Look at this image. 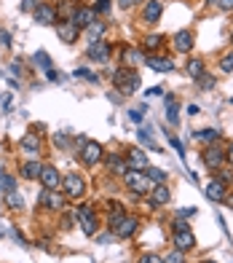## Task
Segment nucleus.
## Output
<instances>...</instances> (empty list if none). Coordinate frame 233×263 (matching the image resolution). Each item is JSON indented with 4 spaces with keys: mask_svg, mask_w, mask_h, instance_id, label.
<instances>
[{
    "mask_svg": "<svg viewBox=\"0 0 233 263\" xmlns=\"http://www.w3.org/2000/svg\"><path fill=\"white\" fill-rule=\"evenodd\" d=\"M62 194L67 199H73V201H80L86 196V177L83 175H78V172H67L62 175Z\"/></svg>",
    "mask_w": 233,
    "mask_h": 263,
    "instance_id": "obj_1",
    "label": "nucleus"
},
{
    "mask_svg": "<svg viewBox=\"0 0 233 263\" xmlns=\"http://www.w3.org/2000/svg\"><path fill=\"white\" fill-rule=\"evenodd\" d=\"M201 161H204V166L209 172H217L220 166H225V145H223V140L212 142V145H204Z\"/></svg>",
    "mask_w": 233,
    "mask_h": 263,
    "instance_id": "obj_2",
    "label": "nucleus"
},
{
    "mask_svg": "<svg viewBox=\"0 0 233 263\" xmlns=\"http://www.w3.org/2000/svg\"><path fill=\"white\" fill-rule=\"evenodd\" d=\"M121 180H123V185L129 188L134 196H147L150 188H153V183L145 177V172H137V170H129V172L121 177Z\"/></svg>",
    "mask_w": 233,
    "mask_h": 263,
    "instance_id": "obj_3",
    "label": "nucleus"
},
{
    "mask_svg": "<svg viewBox=\"0 0 233 263\" xmlns=\"http://www.w3.org/2000/svg\"><path fill=\"white\" fill-rule=\"evenodd\" d=\"M78 159H80V164H83V166H97L104 159V148L99 145L97 140H86L83 148L78 151Z\"/></svg>",
    "mask_w": 233,
    "mask_h": 263,
    "instance_id": "obj_4",
    "label": "nucleus"
},
{
    "mask_svg": "<svg viewBox=\"0 0 233 263\" xmlns=\"http://www.w3.org/2000/svg\"><path fill=\"white\" fill-rule=\"evenodd\" d=\"M75 215H78V223H80V229L86 231V236H94L97 229H99V218H97L94 204H80Z\"/></svg>",
    "mask_w": 233,
    "mask_h": 263,
    "instance_id": "obj_5",
    "label": "nucleus"
},
{
    "mask_svg": "<svg viewBox=\"0 0 233 263\" xmlns=\"http://www.w3.org/2000/svg\"><path fill=\"white\" fill-rule=\"evenodd\" d=\"M38 201H40V207H49V210H54V212H62V210L67 207V196L62 194V191H49V188H40Z\"/></svg>",
    "mask_w": 233,
    "mask_h": 263,
    "instance_id": "obj_6",
    "label": "nucleus"
},
{
    "mask_svg": "<svg viewBox=\"0 0 233 263\" xmlns=\"http://www.w3.org/2000/svg\"><path fill=\"white\" fill-rule=\"evenodd\" d=\"M86 57L91 59V62L108 65V62H110V57H113V43H108V41H97V43H89V49H86Z\"/></svg>",
    "mask_w": 233,
    "mask_h": 263,
    "instance_id": "obj_7",
    "label": "nucleus"
},
{
    "mask_svg": "<svg viewBox=\"0 0 233 263\" xmlns=\"http://www.w3.org/2000/svg\"><path fill=\"white\" fill-rule=\"evenodd\" d=\"M19 148H22V153H27L30 159H38V153H43V137L38 132H27V135H22Z\"/></svg>",
    "mask_w": 233,
    "mask_h": 263,
    "instance_id": "obj_8",
    "label": "nucleus"
},
{
    "mask_svg": "<svg viewBox=\"0 0 233 263\" xmlns=\"http://www.w3.org/2000/svg\"><path fill=\"white\" fill-rule=\"evenodd\" d=\"M32 19L38 22V25H46V27H56V25H59V14H56V8L51 3H40L38 8L32 11Z\"/></svg>",
    "mask_w": 233,
    "mask_h": 263,
    "instance_id": "obj_9",
    "label": "nucleus"
},
{
    "mask_svg": "<svg viewBox=\"0 0 233 263\" xmlns=\"http://www.w3.org/2000/svg\"><path fill=\"white\" fill-rule=\"evenodd\" d=\"M137 231H139V218H137V215H132V212H126L123 218H121V223L113 229V234L118 236V239H132Z\"/></svg>",
    "mask_w": 233,
    "mask_h": 263,
    "instance_id": "obj_10",
    "label": "nucleus"
},
{
    "mask_svg": "<svg viewBox=\"0 0 233 263\" xmlns=\"http://www.w3.org/2000/svg\"><path fill=\"white\" fill-rule=\"evenodd\" d=\"M172 46H174V51L177 54H190L193 51V46H196V35L193 30H177L174 32V38H172Z\"/></svg>",
    "mask_w": 233,
    "mask_h": 263,
    "instance_id": "obj_11",
    "label": "nucleus"
},
{
    "mask_svg": "<svg viewBox=\"0 0 233 263\" xmlns=\"http://www.w3.org/2000/svg\"><path fill=\"white\" fill-rule=\"evenodd\" d=\"M99 16H97V11L91 8V6H78L75 11H73V16H70V22L78 27V30H86L91 22H97Z\"/></svg>",
    "mask_w": 233,
    "mask_h": 263,
    "instance_id": "obj_12",
    "label": "nucleus"
},
{
    "mask_svg": "<svg viewBox=\"0 0 233 263\" xmlns=\"http://www.w3.org/2000/svg\"><path fill=\"white\" fill-rule=\"evenodd\" d=\"M164 16V3L161 0H145L142 3V22L145 25H158Z\"/></svg>",
    "mask_w": 233,
    "mask_h": 263,
    "instance_id": "obj_13",
    "label": "nucleus"
},
{
    "mask_svg": "<svg viewBox=\"0 0 233 263\" xmlns=\"http://www.w3.org/2000/svg\"><path fill=\"white\" fill-rule=\"evenodd\" d=\"M172 247L180 250V253H190V250L196 247L193 229H188V231H172Z\"/></svg>",
    "mask_w": 233,
    "mask_h": 263,
    "instance_id": "obj_14",
    "label": "nucleus"
},
{
    "mask_svg": "<svg viewBox=\"0 0 233 263\" xmlns=\"http://www.w3.org/2000/svg\"><path fill=\"white\" fill-rule=\"evenodd\" d=\"M40 183H43V188H49V191H62V172L56 170V166H51V164H43Z\"/></svg>",
    "mask_w": 233,
    "mask_h": 263,
    "instance_id": "obj_15",
    "label": "nucleus"
},
{
    "mask_svg": "<svg viewBox=\"0 0 233 263\" xmlns=\"http://www.w3.org/2000/svg\"><path fill=\"white\" fill-rule=\"evenodd\" d=\"M102 161L108 164L110 175H115V177H123L126 172H129V164H126V156H123V153H104Z\"/></svg>",
    "mask_w": 233,
    "mask_h": 263,
    "instance_id": "obj_16",
    "label": "nucleus"
},
{
    "mask_svg": "<svg viewBox=\"0 0 233 263\" xmlns=\"http://www.w3.org/2000/svg\"><path fill=\"white\" fill-rule=\"evenodd\" d=\"M123 156H126V164H129V170H137V172H145V166L150 164L142 148H126V151H123Z\"/></svg>",
    "mask_w": 233,
    "mask_h": 263,
    "instance_id": "obj_17",
    "label": "nucleus"
},
{
    "mask_svg": "<svg viewBox=\"0 0 233 263\" xmlns=\"http://www.w3.org/2000/svg\"><path fill=\"white\" fill-rule=\"evenodd\" d=\"M169 201H172V188H169V183H161V185L150 188V204H153V207H166Z\"/></svg>",
    "mask_w": 233,
    "mask_h": 263,
    "instance_id": "obj_18",
    "label": "nucleus"
},
{
    "mask_svg": "<svg viewBox=\"0 0 233 263\" xmlns=\"http://www.w3.org/2000/svg\"><path fill=\"white\" fill-rule=\"evenodd\" d=\"M145 65L156 73H172L174 70V59L169 57H158V54H145Z\"/></svg>",
    "mask_w": 233,
    "mask_h": 263,
    "instance_id": "obj_19",
    "label": "nucleus"
},
{
    "mask_svg": "<svg viewBox=\"0 0 233 263\" xmlns=\"http://www.w3.org/2000/svg\"><path fill=\"white\" fill-rule=\"evenodd\" d=\"M56 35H59V41H65L67 46H75L78 38H80V30L67 19V22H62V25H56Z\"/></svg>",
    "mask_w": 233,
    "mask_h": 263,
    "instance_id": "obj_20",
    "label": "nucleus"
},
{
    "mask_svg": "<svg viewBox=\"0 0 233 263\" xmlns=\"http://www.w3.org/2000/svg\"><path fill=\"white\" fill-rule=\"evenodd\" d=\"M108 22L104 19H97V22H91V25L86 27V41L89 43H97V41H104V35H108Z\"/></svg>",
    "mask_w": 233,
    "mask_h": 263,
    "instance_id": "obj_21",
    "label": "nucleus"
},
{
    "mask_svg": "<svg viewBox=\"0 0 233 263\" xmlns=\"http://www.w3.org/2000/svg\"><path fill=\"white\" fill-rule=\"evenodd\" d=\"M228 191H230V188H228L225 183H220L217 177H215L212 183H206V188H204V196H206L209 201H223Z\"/></svg>",
    "mask_w": 233,
    "mask_h": 263,
    "instance_id": "obj_22",
    "label": "nucleus"
},
{
    "mask_svg": "<svg viewBox=\"0 0 233 263\" xmlns=\"http://www.w3.org/2000/svg\"><path fill=\"white\" fill-rule=\"evenodd\" d=\"M40 172H43V164L38 159H30L19 166V175L25 177V180H40Z\"/></svg>",
    "mask_w": 233,
    "mask_h": 263,
    "instance_id": "obj_23",
    "label": "nucleus"
},
{
    "mask_svg": "<svg viewBox=\"0 0 233 263\" xmlns=\"http://www.w3.org/2000/svg\"><path fill=\"white\" fill-rule=\"evenodd\" d=\"M193 140L201 142V145H212V142L223 140V135H220V129H199V132H193Z\"/></svg>",
    "mask_w": 233,
    "mask_h": 263,
    "instance_id": "obj_24",
    "label": "nucleus"
},
{
    "mask_svg": "<svg viewBox=\"0 0 233 263\" xmlns=\"http://www.w3.org/2000/svg\"><path fill=\"white\" fill-rule=\"evenodd\" d=\"M123 62H126V67H134V65H139V62H145L142 49H137V46H129V49H123Z\"/></svg>",
    "mask_w": 233,
    "mask_h": 263,
    "instance_id": "obj_25",
    "label": "nucleus"
},
{
    "mask_svg": "<svg viewBox=\"0 0 233 263\" xmlns=\"http://www.w3.org/2000/svg\"><path fill=\"white\" fill-rule=\"evenodd\" d=\"M185 67H188V76H190L193 81H196V78H201V76L206 73V65H204V59H201V57H190Z\"/></svg>",
    "mask_w": 233,
    "mask_h": 263,
    "instance_id": "obj_26",
    "label": "nucleus"
},
{
    "mask_svg": "<svg viewBox=\"0 0 233 263\" xmlns=\"http://www.w3.org/2000/svg\"><path fill=\"white\" fill-rule=\"evenodd\" d=\"M164 43H166L164 35L153 32V35H145V38H142V46H139V49H142V51H156V49H161Z\"/></svg>",
    "mask_w": 233,
    "mask_h": 263,
    "instance_id": "obj_27",
    "label": "nucleus"
},
{
    "mask_svg": "<svg viewBox=\"0 0 233 263\" xmlns=\"http://www.w3.org/2000/svg\"><path fill=\"white\" fill-rule=\"evenodd\" d=\"M145 177H147V180L150 183H153V185H161V183H169V175L164 172V170H158V166H145Z\"/></svg>",
    "mask_w": 233,
    "mask_h": 263,
    "instance_id": "obj_28",
    "label": "nucleus"
},
{
    "mask_svg": "<svg viewBox=\"0 0 233 263\" xmlns=\"http://www.w3.org/2000/svg\"><path fill=\"white\" fill-rule=\"evenodd\" d=\"M3 204H6L8 210L19 212V210H25V199H22V194H19V191H8V194L3 196Z\"/></svg>",
    "mask_w": 233,
    "mask_h": 263,
    "instance_id": "obj_29",
    "label": "nucleus"
},
{
    "mask_svg": "<svg viewBox=\"0 0 233 263\" xmlns=\"http://www.w3.org/2000/svg\"><path fill=\"white\" fill-rule=\"evenodd\" d=\"M166 121L172 126L180 124V107H177V97H166Z\"/></svg>",
    "mask_w": 233,
    "mask_h": 263,
    "instance_id": "obj_30",
    "label": "nucleus"
},
{
    "mask_svg": "<svg viewBox=\"0 0 233 263\" xmlns=\"http://www.w3.org/2000/svg\"><path fill=\"white\" fill-rule=\"evenodd\" d=\"M196 86H199L201 91H212V89L217 86V78H215V76L206 70V73H204L201 78H196Z\"/></svg>",
    "mask_w": 233,
    "mask_h": 263,
    "instance_id": "obj_31",
    "label": "nucleus"
},
{
    "mask_svg": "<svg viewBox=\"0 0 233 263\" xmlns=\"http://www.w3.org/2000/svg\"><path fill=\"white\" fill-rule=\"evenodd\" d=\"M78 6H80V0H56L54 8H56V14H59V11H65L67 16H73V11H75Z\"/></svg>",
    "mask_w": 233,
    "mask_h": 263,
    "instance_id": "obj_32",
    "label": "nucleus"
},
{
    "mask_svg": "<svg viewBox=\"0 0 233 263\" xmlns=\"http://www.w3.org/2000/svg\"><path fill=\"white\" fill-rule=\"evenodd\" d=\"M215 177H217L220 183H225V185L230 188V185H233V166H228V164H225V166H220V170L215 172Z\"/></svg>",
    "mask_w": 233,
    "mask_h": 263,
    "instance_id": "obj_33",
    "label": "nucleus"
},
{
    "mask_svg": "<svg viewBox=\"0 0 233 263\" xmlns=\"http://www.w3.org/2000/svg\"><path fill=\"white\" fill-rule=\"evenodd\" d=\"M32 59H35V65H38L40 70H51V67H54V65H51V57L46 54V51H35Z\"/></svg>",
    "mask_w": 233,
    "mask_h": 263,
    "instance_id": "obj_34",
    "label": "nucleus"
},
{
    "mask_svg": "<svg viewBox=\"0 0 233 263\" xmlns=\"http://www.w3.org/2000/svg\"><path fill=\"white\" fill-rule=\"evenodd\" d=\"M217 67L223 70V73H233V49H230V51H225L223 57H220Z\"/></svg>",
    "mask_w": 233,
    "mask_h": 263,
    "instance_id": "obj_35",
    "label": "nucleus"
},
{
    "mask_svg": "<svg viewBox=\"0 0 233 263\" xmlns=\"http://www.w3.org/2000/svg\"><path fill=\"white\" fill-rule=\"evenodd\" d=\"M137 137H139V142H142V145H147V148L153 151V153H161V148L156 145V142H153V137H150L145 129H139V132H137Z\"/></svg>",
    "mask_w": 233,
    "mask_h": 263,
    "instance_id": "obj_36",
    "label": "nucleus"
},
{
    "mask_svg": "<svg viewBox=\"0 0 233 263\" xmlns=\"http://www.w3.org/2000/svg\"><path fill=\"white\" fill-rule=\"evenodd\" d=\"M97 11V16L102 19L104 14H110V8H113V0H94V6H91Z\"/></svg>",
    "mask_w": 233,
    "mask_h": 263,
    "instance_id": "obj_37",
    "label": "nucleus"
},
{
    "mask_svg": "<svg viewBox=\"0 0 233 263\" xmlns=\"http://www.w3.org/2000/svg\"><path fill=\"white\" fill-rule=\"evenodd\" d=\"M0 191H3V194L16 191V177L14 175H3V177H0Z\"/></svg>",
    "mask_w": 233,
    "mask_h": 263,
    "instance_id": "obj_38",
    "label": "nucleus"
},
{
    "mask_svg": "<svg viewBox=\"0 0 233 263\" xmlns=\"http://www.w3.org/2000/svg\"><path fill=\"white\" fill-rule=\"evenodd\" d=\"M166 137H169V142H172V148L177 151V156H180V159H185V148H182V142H180L177 137H174V132H166Z\"/></svg>",
    "mask_w": 233,
    "mask_h": 263,
    "instance_id": "obj_39",
    "label": "nucleus"
},
{
    "mask_svg": "<svg viewBox=\"0 0 233 263\" xmlns=\"http://www.w3.org/2000/svg\"><path fill=\"white\" fill-rule=\"evenodd\" d=\"M137 263H164V255H156V253H142L137 258Z\"/></svg>",
    "mask_w": 233,
    "mask_h": 263,
    "instance_id": "obj_40",
    "label": "nucleus"
},
{
    "mask_svg": "<svg viewBox=\"0 0 233 263\" xmlns=\"http://www.w3.org/2000/svg\"><path fill=\"white\" fill-rule=\"evenodd\" d=\"M188 229H190L188 218H180V215H177V218L172 220V231H188Z\"/></svg>",
    "mask_w": 233,
    "mask_h": 263,
    "instance_id": "obj_41",
    "label": "nucleus"
},
{
    "mask_svg": "<svg viewBox=\"0 0 233 263\" xmlns=\"http://www.w3.org/2000/svg\"><path fill=\"white\" fill-rule=\"evenodd\" d=\"M164 263H185V253H180V250H172V253L164 255Z\"/></svg>",
    "mask_w": 233,
    "mask_h": 263,
    "instance_id": "obj_42",
    "label": "nucleus"
},
{
    "mask_svg": "<svg viewBox=\"0 0 233 263\" xmlns=\"http://www.w3.org/2000/svg\"><path fill=\"white\" fill-rule=\"evenodd\" d=\"M75 78H86V81H91V83H97V81H99L89 67H78V70H75Z\"/></svg>",
    "mask_w": 233,
    "mask_h": 263,
    "instance_id": "obj_43",
    "label": "nucleus"
},
{
    "mask_svg": "<svg viewBox=\"0 0 233 263\" xmlns=\"http://www.w3.org/2000/svg\"><path fill=\"white\" fill-rule=\"evenodd\" d=\"M54 142H56V148H67L70 135H67V132H56V135H54Z\"/></svg>",
    "mask_w": 233,
    "mask_h": 263,
    "instance_id": "obj_44",
    "label": "nucleus"
},
{
    "mask_svg": "<svg viewBox=\"0 0 233 263\" xmlns=\"http://www.w3.org/2000/svg\"><path fill=\"white\" fill-rule=\"evenodd\" d=\"M220 11H225V14H233V0H217L215 3Z\"/></svg>",
    "mask_w": 233,
    "mask_h": 263,
    "instance_id": "obj_45",
    "label": "nucleus"
},
{
    "mask_svg": "<svg viewBox=\"0 0 233 263\" xmlns=\"http://www.w3.org/2000/svg\"><path fill=\"white\" fill-rule=\"evenodd\" d=\"M129 118H132V121H142V118H145V110H142V107H134V110H129Z\"/></svg>",
    "mask_w": 233,
    "mask_h": 263,
    "instance_id": "obj_46",
    "label": "nucleus"
},
{
    "mask_svg": "<svg viewBox=\"0 0 233 263\" xmlns=\"http://www.w3.org/2000/svg\"><path fill=\"white\" fill-rule=\"evenodd\" d=\"M142 3H145V0H118V6H121V8H126V11L134 8V6H142Z\"/></svg>",
    "mask_w": 233,
    "mask_h": 263,
    "instance_id": "obj_47",
    "label": "nucleus"
},
{
    "mask_svg": "<svg viewBox=\"0 0 233 263\" xmlns=\"http://www.w3.org/2000/svg\"><path fill=\"white\" fill-rule=\"evenodd\" d=\"M225 164H228V166H233V140H230V142H225Z\"/></svg>",
    "mask_w": 233,
    "mask_h": 263,
    "instance_id": "obj_48",
    "label": "nucleus"
},
{
    "mask_svg": "<svg viewBox=\"0 0 233 263\" xmlns=\"http://www.w3.org/2000/svg\"><path fill=\"white\" fill-rule=\"evenodd\" d=\"M40 6V0H25V3H22V11H35Z\"/></svg>",
    "mask_w": 233,
    "mask_h": 263,
    "instance_id": "obj_49",
    "label": "nucleus"
},
{
    "mask_svg": "<svg viewBox=\"0 0 233 263\" xmlns=\"http://www.w3.org/2000/svg\"><path fill=\"white\" fill-rule=\"evenodd\" d=\"M196 212H199V210H196V207H185V210H180L177 215H180V218H193Z\"/></svg>",
    "mask_w": 233,
    "mask_h": 263,
    "instance_id": "obj_50",
    "label": "nucleus"
},
{
    "mask_svg": "<svg viewBox=\"0 0 233 263\" xmlns=\"http://www.w3.org/2000/svg\"><path fill=\"white\" fill-rule=\"evenodd\" d=\"M11 73H14V76H22V62H19V59H14V62H11Z\"/></svg>",
    "mask_w": 233,
    "mask_h": 263,
    "instance_id": "obj_51",
    "label": "nucleus"
},
{
    "mask_svg": "<svg viewBox=\"0 0 233 263\" xmlns=\"http://www.w3.org/2000/svg\"><path fill=\"white\" fill-rule=\"evenodd\" d=\"M223 204H225L228 210H233V191H228V194H225V199H223Z\"/></svg>",
    "mask_w": 233,
    "mask_h": 263,
    "instance_id": "obj_52",
    "label": "nucleus"
},
{
    "mask_svg": "<svg viewBox=\"0 0 233 263\" xmlns=\"http://www.w3.org/2000/svg\"><path fill=\"white\" fill-rule=\"evenodd\" d=\"M158 94H164V86H153V89H147V97H158Z\"/></svg>",
    "mask_w": 233,
    "mask_h": 263,
    "instance_id": "obj_53",
    "label": "nucleus"
},
{
    "mask_svg": "<svg viewBox=\"0 0 233 263\" xmlns=\"http://www.w3.org/2000/svg\"><path fill=\"white\" fill-rule=\"evenodd\" d=\"M0 43H3V46H11V35H8L6 30H0Z\"/></svg>",
    "mask_w": 233,
    "mask_h": 263,
    "instance_id": "obj_54",
    "label": "nucleus"
},
{
    "mask_svg": "<svg viewBox=\"0 0 233 263\" xmlns=\"http://www.w3.org/2000/svg\"><path fill=\"white\" fill-rule=\"evenodd\" d=\"M46 78H49V81H59V73L51 67V70H46Z\"/></svg>",
    "mask_w": 233,
    "mask_h": 263,
    "instance_id": "obj_55",
    "label": "nucleus"
},
{
    "mask_svg": "<svg viewBox=\"0 0 233 263\" xmlns=\"http://www.w3.org/2000/svg\"><path fill=\"white\" fill-rule=\"evenodd\" d=\"M199 113H201V107L190 102V105H188V116H199Z\"/></svg>",
    "mask_w": 233,
    "mask_h": 263,
    "instance_id": "obj_56",
    "label": "nucleus"
},
{
    "mask_svg": "<svg viewBox=\"0 0 233 263\" xmlns=\"http://www.w3.org/2000/svg\"><path fill=\"white\" fill-rule=\"evenodd\" d=\"M201 263H217V260H212V258H206V260H201Z\"/></svg>",
    "mask_w": 233,
    "mask_h": 263,
    "instance_id": "obj_57",
    "label": "nucleus"
},
{
    "mask_svg": "<svg viewBox=\"0 0 233 263\" xmlns=\"http://www.w3.org/2000/svg\"><path fill=\"white\" fill-rule=\"evenodd\" d=\"M217 3V0H206V6H215Z\"/></svg>",
    "mask_w": 233,
    "mask_h": 263,
    "instance_id": "obj_58",
    "label": "nucleus"
},
{
    "mask_svg": "<svg viewBox=\"0 0 233 263\" xmlns=\"http://www.w3.org/2000/svg\"><path fill=\"white\" fill-rule=\"evenodd\" d=\"M3 175H6V172H3V166H0V177H3Z\"/></svg>",
    "mask_w": 233,
    "mask_h": 263,
    "instance_id": "obj_59",
    "label": "nucleus"
},
{
    "mask_svg": "<svg viewBox=\"0 0 233 263\" xmlns=\"http://www.w3.org/2000/svg\"><path fill=\"white\" fill-rule=\"evenodd\" d=\"M230 46H233V35H230Z\"/></svg>",
    "mask_w": 233,
    "mask_h": 263,
    "instance_id": "obj_60",
    "label": "nucleus"
},
{
    "mask_svg": "<svg viewBox=\"0 0 233 263\" xmlns=\"http://www.w3.org/2000/svg\"><path fill=\"white\" fill-rule=\"evenodd\" d=\"M230 105H233V97H230Z\"/></svg>",
    "mask_w": 233,
    "mask_h": 263,
    "instance_id": "obj_61",
    "label": "nucleus"
}]
</instances>
